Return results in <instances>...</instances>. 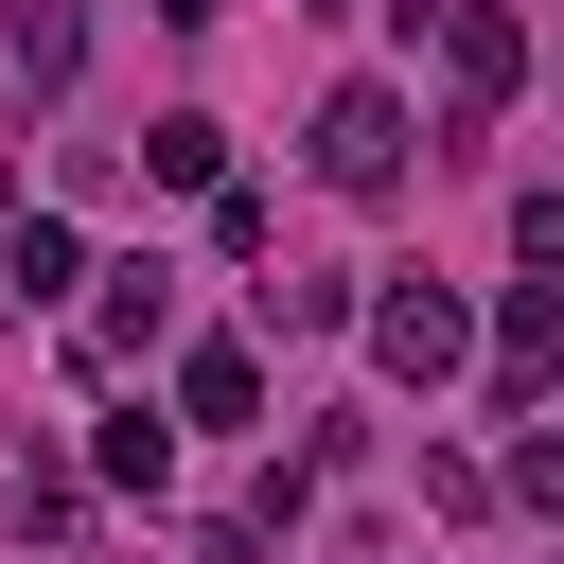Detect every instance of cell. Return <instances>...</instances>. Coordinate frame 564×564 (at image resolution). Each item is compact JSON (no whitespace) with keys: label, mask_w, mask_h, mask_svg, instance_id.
Wrapping results in <instances>:
<instances>
[{"label":"cell","mask_w":564,"mask_h":564,"mask_svg":"<svg viewBox=\"0 0 564 564\" xmlns=\"http://www.w3.org/2000/svg\"><path fill=\"white\" fill-rule=\"evenodd\" d=\"M317 176H335V194H388V176H405V106H388V88H335V106H317Z\"/></svg>","instance_id":"1"},{"label":"cell","mask_w":564,"mask_h":564,"mask_svg":"<svg viewBox=\"0 0 564 564\" xmlns=\"http://www.w3.org/2000/svg\"><path fill=\"white\" fill-rule=\"evenodd\" d=\"M370 352H388V370H405V388H441V370H458V352H476V317H458V300H441V282H388V300H370Z\"/></svg>","instance_id":"2"},{"label":"cell","mask_w":564,"mask_h":564,"mask_svg":"<svg viewBox=\"0 0 564 564\" xmlns=\"http://www.w3.org/2000/svg\"><path fill=\"white\" fill-rule=\"evenodd\" d=\"M441 70H458V123H476V106H511V70H529V35H511L494 0H441Z\"/></svg>","instance_id":"3"},{"label":"cell","mask_w":564,"mask_h":564,"mask_svg":"<svg viewBox=\"0 0 564 564\" xmlns=\"http://www.w3.org/2000/svg\"><path fill=\"white\" fill-rule=\"evenodd\" d=\"M159 317H176V282H159V264H123V300L88 317V370H123V352H159Z\"/></svg>","instance_id":"4"},{"label":"cell","mask_w":564,"mask_h":564,"mask_svg":"<svg viewBox=\"0 0 564 564\" xmlns=\"http://www.w3.org/2000/svg\"><path fill=\"white\" fill-rule=\"evenodd\" d=\"M176 405H194V423H247V405H264V352H247V335H212V352L176 370Z\"/></svg>","instance_id":"5"},{"label":"cell","mask_w":564,"mask_h":564,"mask_svg":"<svg viewBox=\"0 0 564 564\" xmlns=\"http://www.w3.org/2000/svg\"><path fill=\"white\" fill-rule=\"evenodd\" d=\"M18 70L70 88V70H88V0H18Z\"/></svg>","instance_id":"6"},{"label":"cell","mask_w":564,"mask_h":564,"mask_svg":"<svg viewBox=\"0 0 564 564\" xmlns=\"http://www.w3.org/2000/svg\"><path fill=\"white\" fill-rule=\"evenodd\" d=\"M0 264H18V300H70V264H88V247H70L53 212H18V229H0Z\"/></svg>","instance_id":"7"},{"label":"cell","mask_w":564,"mask_h":564,"mask_svg":"<svg viewBox=\"0 0 564 564\" xmlns=\"http://www.w3.org/2000/svg\"><path fill=\"white\" fill-rule=\"evenodd\" d=\"M494 370H511V388H546V370H564V300H511V335H494Z\"/></svg>","instance_id":"8"},{"label":"cell","mask_w":564,"mask_h":564,"mask_svg":"<svg viewBox=\"0 0 564 564\" xmlns=\"http://www.w3.org/2000/svg\"><path fill=\"white\" fill-rule=\"evenodd\" d=\"M511 494H529V511H564V423H529V441H511Z\"/></svg>","instance_id":"9"},{"label":"cell","mask_w":564,"mask_h":564,"mask_svg":"<svg viewBox=\"0 0 564 564\" xmlns=\"http://www.w3.org/2000/svg\"><path fill=\"white\" fill-rule=\"evenodd\" d=\"M511 247H529V264H564V194H511Z\"/></svg>","instance_id":"10"},{"label":"cell","mask_w":564,"mask_h":564,"mask_svg":"<svg viewBox=\"0 0 564 564\" xmlns=\"http://www.w3.org/2000/svg\"><path fill=\"white\" fill-rule=\"evenodd\" d=\"M141 18H176V35H194V18H212V0H141Z\"/></svg>","instance_id":"11"}]
</instances>
